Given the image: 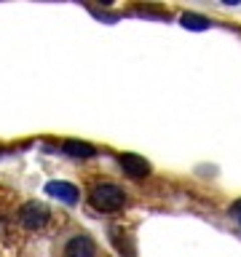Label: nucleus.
I'll list each match as a JSON object with an SVG mask.
<instances>
[{
	"label": "nucleus",
	"mask_w": 241,
	"mask_h": 257,
	"mask_svg": "<svg viewBox=\"0 0 241 257\" xmlns=\"http://www.w3.org/2000/svg\"><path fill=\"white\" fill-rule=\"evenodd\" d=\"M238 220H241V214H238Z\"/></svg>",
	"instance_id": "obj_10"
},
{
	"label": "nucleus",
	"mask_w": 241,
	"mask_h": 257,
	"mask_svg": "<svg viewBox=\"0 0 241 257\" xmlns=\"http://www.w3.org/2000/svg\"><path fill=\"white\" fill-rule=\"evenodd\" d=\"M118 161H120V169H124L129 177H134V180H142V177H148V174H150V166H148V161H145L142 156H134V153H124V156H120Z\"/></svg>",
	"instance_id": "obj_3"
},
{
	"label": "nucleus",
	"mask_w": 241,
	"mask_h": 257,
	"mask_svg": "<svg viewBox=\"0 0 241 257\" xmlns=\"http://www.w3.org/2000/svg\"><path fill=\"white\" fill-rule=\"evenodd\" d=\"M67 156L72 158H91L96 156V150L91 148V145H86V142H75V140H70V142H64V148H62Z\"/></svg>",
	"instance_id": "obj_6"
},
{
	"label": "nucleus",
	"mask_w": 241,
	"mask_h": 257,
	"mask_svg": "<svg viewBox=\"0 0 241 257\" xmlns=\"http://www.w3.org/2000/svg\"><path fill=\"white\" fill-rule=\"evenodd\" d=\"M230 214H241V201H236V204L230 206Z\"/></svg>",
	"instance_id": "obj_9"
},
{
	"label": "nucleus",
	"mask_w": 241,
	"mask_h": 257,
	"mask_svg": "<svg viewBox=\"0 0 241 257\" xmlns=\"http://www.w3.org/2000/svg\"><path fill=\"white\" fill-rule=\"evenodd\" d=\"M16 241V236H14V225H11V220H8V217H0V246L3 244H8V246H16L14 244Z\"/></svg>",
	"instance_id": "obj_7"
},
{
	"label": "nucleus",
	"mask_w": 241,
	"mask_h": 257,
	"mask_svg": "<svg viewBox=\"0 0 241 257\" xmlns=\"http://www.w3.org/2000/svg\"><path fill=\"white\" fill-rule=\"evenodd\" d=\"M64 257H96V244L88 236H75L64 246Z\"/></svg>",
	"instance_id": "obj_5"
},
{
	"label": "nucleus",
	"mask_w": 241,
	"mask_h": 257,
	"mask_svg": "<svg viewBox=\"0 0 241 257\" xmlns=\"http://www.w3.org/2000/svg\"><path fill=\"white\" fill-rule=\"evenodd\" d=\"M182 24L188 30H206L209 27V22L204 19V16H196V14H185L182 16Z\"/></svg>",
	"instance_id": "obj_8"
},
{
	"label": "nucleus",
	"mask_w": 241,
	"mask_h": 257,
	"mask_svg": "<svg viewBox=\"0 0 241 257\" xmlns=\"http://www.w3.org/2000/svg\"><path fill=\"white\" fill-rule=\"evenodd\" d=\"M46 193L56 201H64V204H78V188L70 182H62V180L46 182Z\"/></svg>",
	"instance_id": "obj_4"
},
{
	"label": "nucleus",
	"mask_w": 241,
	"mask_h": 257,
	"mask_svg": "<svg viewBox=\"0 0 241 257\" xmlns=\"http://www.w3.org/2000/svg\"><path fill=\"white\" fill-rule=\"evenodd\" d=\"M88 201H91V206L96 212H118V209H124L126 204V193L118 188V185L112 182H99L94 185L91 193H88Z\"/></svg>",
	"instance_id": "obj_1"
},
{
	"label": "nucleus",
	"mask_w": 241,
	"mask_h": 257,
	"mask_svg": "<svg viewBox=\"0 0 241 257\" xmlns=\"http://www.w3.org/2000/svg\"><path fill=\"white\" fill-rule=\"evenodd\" d=\"M54 214L51 209H48L46 204H38V201H27V204H22L19 214H16V222L22 225L24 230H46L48 225H51Z\"/></svg>",
	"instance_id": "obj_2"
}]
</instances>
